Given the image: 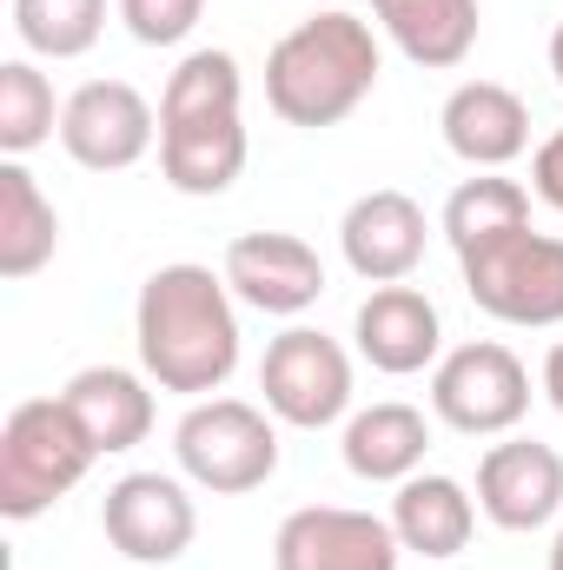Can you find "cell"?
<instances>
[{"label":"cell","instance_id":"obj_1","mask_svg":"<svg viewBox=\"0 0 563 570\" xmlns=\"http://www.w3.org/2000/svg\"><path fill=\"white\" fill-rule=\"evenodd\" d=\"M134 338H140V372L159 392L206 399L239 372V312L233 285L213 266H159L140 285L134 305Z\"/></svg>","mask_w":563,"mask_h":570},{"label":"cell","instance_id":"obj_2","mask_svg":"<svg viewBox=\"0 0 563 570\" xmlns=\"http://www.w3.org/2000/svg\"><path fill=\"white\" fill-rule=\"evenodd\" d=\"M246 80L226 47H199L159 94V173L186 199H219L246 173Z\"/></svg>","mask_w":563,"mask_h":570},{"label":"cell","instance_id":"obj_3","mask_svg":"<svg viewBox=\"0 0 563 570\" xmlns=\"http://www.w3.org/2000/svg\"><path fill=\"white\" fill-rule=\"evenodd\" d=\"M378 33L358 13H312L292 33H279V47L266 53V107L285 127H338L352 120L372 87H378Z\"/></svg>","mask_w":563,"mask_h":570},{"label":"cell","instance_id":"obj_4","mask_svg":"<svg viewBox=\"0 0 563 570\" xmlns=\"http://www.w3.org/2000/svg\"><path fill=\"white\" fill-rule=\"evenodd\" d=\"M93 438L67 412V399H20L0 425V518L27 524L53 511L87 471H93Z\"/></svg>","mask_w":563,"mask_h":570},{"label":"cell","instance_id":"obj_5","mask_svg":"<svg viewBox=\"0 0 563 570\" xmlns=\"http://www.w3.org/2000/svg\"><path fill=\"white\" fill-rule=\"evenodd\" d=\"M457 266L471 305L497 325H563V239L517 226L457 253Z\"/></svg>","mask_w":563,"mask_h":570},{"label":"cell","instance_id":"obj_6","mask_svg":"<svg viewBox=\"0 0 563 570\" xmlns=\"http://www.w3.org/2000/svg\"><path fill=\"white\" fill-rule=\"evenodd\" d=\"M172 451H179V471L219 498L259 491L279 471V431L246 399H199L172 431Z\"/></svg>","mask_w":563,"mask_h":570},{"label":"cell","instance_id":"obj_7","mask_svg":"<svg viewBox=\"0 0 563 570\" xmlns=\"http://www.w3.org/2000/svg\"><path fill=\"white\" fill-rule=\"evenodd\" d=\"M431 412L464 438H504L524 425L531 412V372L511 345L497 338H471L457 352L437 358L431 372Z\"/></svg>","mask_w":563,"mask_h":570},{"label":"cell","instance_id":"obj_8","mask_svg":"<svg viewBox=\"0 0 563 570\" xmlns=\"http://www.w3.org/2000/svg\"><path fill=\"white\" fill-rule=\"evenodd\" d=\"M259 392H266V412L279 425L325 431L352 412V358H345L338 338H325L312 325H292L259 358Z\"/></svg>","mask_w":563,"mask_h":570},{"label":"cell","instance_id":"obj_9","mask_svg":"<svg viewBox=\"0 0 563 570\" xmlns=\"http://www.w3.org/2000/svg\"><path fill=\"white\" fill-rule=\"evenodd\" d=\"M152 140H159V114L127 80H87L60 107V146L87 173H127L152 153Z\"/></svg>","mask_w":563,"mask_h":570},{"label":"cell","instance_id":"obj_10","mask_svg":"<svg viewBox=\"0 0 563 570\" xmlns=\"http://www.w3.org/2000/svg\"><path fill=\"white\" fill-rule=\"evenodd\" d=\"M392 518L345 511V504H305L273 538V570H398Z\"/></svg>","mask_w":563,"mask_h":570},{"label":"cell","instance_id":"obj_11","mask_svg":"<svg viewBox=\"0 0 563 570\" xmlns=\"http://www.w3.org/2000/svg\"><path fill=\"white\" fill-rule=\"evenodd\" d=\"M100 524H107V544L134 564H172L199 538V511H192L186 484L166 478V471H127L107 491Z\"/></svg>","mask_w":563,"mask_h":570},{"label":"cell","instance_id":"obj_12","mask_svg":"<svg viewBox=\"0 0 563 570\" xmlns=\"http://www.w3.org/2000/svg\"><path fill=\"white\" fill-rule=\"evenodd\" d=\"M477 511L497 531H544L563 511V458L537 438H504L477 458Z\"/></svg>","mask_w":563,"mask_h":570},{"label":"cell","instance_id":"obj_13","mask_svg":"<svg viewBox=\"0 0 563 570\" xmlns=\"http://www.w3.org/2000/svg\"><path fill=\"white\" fill-rule=\"evenodd\" d=\"M226 285L233 298H246L253 312L298 318L325 298V259L298 239V233H239L226 246Z\"/></svg>","mask_w":563,"mask_h":570},{"label":"cell","instance_id":"obj_14","mask_svg":"<svg viewBox=\"0 0 563 570\" xmlns=\"http://www.w3.org/2000/svg\"><path fill=\"white\" fill-rule=\"evenodd\" d=\"M424 206L398 186H378V193H358L345 206V226H338V246H345V266L365 285H405L424 259Z\"/></svg>","mask_w":563,"mask_h":570},{"label":"cell","instance_id":"obj_15","mask_svg":"<svg viewBox=\"0 0 563 570\" xmlns=\"http://www.w3.org/2000/svg\"><path fill=\"white\" fill-rule=\"evenodd\" d=\"M352 338H358V352H365L372 372L412 379V372H424V365H437L444 318H437V305L424 298L418 285H378V292L358 305Z\"/></svg>","mask_w":563,"mask_h":570},{"label":"cell","instance_id":"obj_16","mask_svg":"<svg viewBox=\"0 0 563 570\" xmlns=\"http://www.w3.org/2000/svg\"><path fill=\"white\" fill-rule=\"evenodd\" d=\"M437 127H444V146H451L464 166L504 173V166L531 146V107H524L511 87H497V80H464V87H451Z\"/></svg>","mask_w":563,"mask_h":570},{"label":"cell","instance_id":"obj_17","mask_svg":"<svg viewBox=\"0 0 563 570\" xmlns=\"http://www.w3.org/2000/svg\"><path fill=\"white\" fill-rule=\"evenodd\" d=\"M152 379L140 372H127V365H87V372H73L67 379V412L80 419V431L93 438V451L100 458H113V451H134L146 444V431H152V392H146Z\"/></svg>","mask_w":563,"mask_h":570},{"label":"cell","instance_id":"obj_18","mask_svg":"<svg viewBox=\"0 0 563 570\" xmlns=\"http://www.w3.org/2000/svg\"><path fill=\"white\" fill-rule=\"evenodd\" d=\"M392 531L418 558H457L471 544V531H477V498L444 471H418L392 498Z\"/></svg>","mask_w":563,"mask_h":570},{"label":"cell","instance_id":"obj_19","mask_svg":"<svg viewBox=\"0 0 563 570\" xmlns=\"http://www.w3.org/2000/svg\"><path fill=\"white\" fill-rule=\"evenodd\" d=\"M378 27L412 67H464L477 47V0H372Z\"/></svg>","mask_w":563,"mask_h":570},{"label":"cell","instance_id":"obj_20","mask_svg":"<svg viewBox=\"0 0 563 570\" xmlns=\"http://www.w3.org/2000/svg\"><path fill=\"white\" fill-rule=\"evenodd\" d=\"M424 451H431V425H424L418 405H398V399H385V405H372L345 425V471L365 478V484L418 478Z\"/></svg>","mask_w":563,"mask_h":570},{"label":"cell","instance_id":"obj_21","mask_svg":"<svg viewBox=\"0 0 563 570\" xmlns=\"http://www.w3.org/2000/svg\"><path fill=\"white\" fill-rule=\"evenodd\" d=\"M60 253V213L27 173V159H0V279H33Z\"/></svg>","mask_w":563,"mask_h":570},{"label":"cell","instance_id":"obj_22","mask_svg":"<svg viewBox=\"0 0 563 570\" xmlns=\"http://www.w3.org/2000/svg\"><path fill=\"white\" fill-rule=\"evenodd\" d=\"M517 226H531V193L517 179H504V173H477V179H464L444 199V239H451V253H471V246H484L497 233H517Z\"/></svg>","mask_w":563,"mask_h":570},{"label":"cell","instance_id":"obj_23","mask_svg":"<svg viewBox=\"0 0 563 570\" xmlns=\"http://www.w3.org/2000/svg\"><path fill=\"white\" fill-rule=\"evenodd\" d=\"M13 33L40 60H80L107 33V0H13Z\"/></svg>","mask_w":563,"mask_h":570},{"label":"cell","instance_id":"obj_24","mask_svg":"<svg viewBox=\"0 0 563 570\" xmlns=\"http://www.w3.org/2000/svg\"><path fill=\"white\" fill-rule=\"evenodd\" d=\"M60 134V107H53V80L33 60H0V153L27 159L33 146Z\"/></svg>","mask_w":563,"mask_h":570},{"label":"cell","instance_id":"obj_25","mask_svg":"<svg viewBox=\"0 0 563 570\" xmlns=\"http://www.w3.org/2000/svg\"><path fill=\"white\" fill-rule=\"evenodd\" d=\"M206 0H120V20L140 47H179L199 27Z\"/></svg>","mask_w":563,"mask_h":570},{"label":"cell","instance_id":"obj_26","mask_svg":"<svg viewBox=\"0 0 563 570\" xmlns=\"http://www.w3.org/2000/svg\"><path fill=\"white\" fill-rule=\"evenodd\" d=\"M531 193H537L551 213H563V127L531 153Z\"/></svg>","mask_w":563,"mask_h":570},{"label":"cell","instance_id":"obj_27","mask_svg":"<svg viewBox=\"0 0 563 570\" xmlns=\"http://www.w3.org/2000/svg\"><path fill=\"white\" fill-rule=\"evenodd\" d=\"M544 392H551V405L563 412V338L551 345V358H544Z\"/></svg>","mask_w":563,"mask_h":570},{"label":"cell","instance_id":"obj_28","mask_svg":"<svg viewBox=\"0 0 563 570\" xmlns=\"http://www.w3.org/2000/svg\"><path fill=\"white\" fill-rule=\"evenodd\" d=\"M551 73H557V87H563V20H557V33H551Z\"/></svg>","mask_w":563,"mask_h":570},{"label":"cell","instance_id":"obj_29","mask_svg":"<svg viewBox=\"0 0 563 570\" xmlns=\"http://www.w3.org/2000/svg\"><path fill=\"white\" fill-rule=\"evenodd\" d=\"M551 570H563V524H557V544H551Z\"/></svg>","mask_w":563,"mask_h":570}]
</instances>
